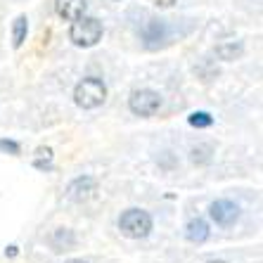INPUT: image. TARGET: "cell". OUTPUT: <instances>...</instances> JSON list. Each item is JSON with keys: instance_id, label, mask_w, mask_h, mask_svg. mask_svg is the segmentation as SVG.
Here are the masks:
<instances>
[{"instance_id": "obj_18", "label": "cell", "mask_w": 263, "mask_h": 263, "mask_svg": "<svg viewBox=\"0 0 263 263\" xmlns=\"http://www.w3.org/2000/svg\"><path fill=\"white\" fill-rule=\"evenodd\" d=\"M69 263H86V261H79V258H73V261H69Z\"/></svg>"}, {"instance_id": "obj_9", "label": "cell", "mask_w": 263, "mask_h": 263, "mask_svg": "<svg viewBox=\"0 0 263 263\" xmlns=\"http://www.w3.org/2000/svg\"><path fill=\"white\" fill-rule=\"evenodd\" d=\"M50 245L55 247V251H69L73 245H76V237H73L71 230H67V228H60V230H55V233H52V237H50Z\"/></svg>"}, {"instance_id": "obj_6", "label": "cell", "mask_w": 263, "mask_h": 263, "mask_svg": "<svg viewBox=\"0 0 263 263\" xmlns=\"http://www.w3.org/2000/svg\"><path fill=\"white\" fill-rule=\"evenodd\" d=\"M211 218L218 223V226L228 228V226H233L235 220H237L239 216V206L235 202H230V199H218V202L211 204Z\"/></svg>"}, {"instance_id": "obj_7", "label": "cell", "mask_w": 263, "mask_h": 263, "mask_svg": "<svg viewBox=\"0 0 263 263\" xmlns=\"http://www.w3.org/2000/svg\"><path fill=\"white\" fill-rule=\"evenodd\" d=\"M55 10L64 22H76L86 14V0H57Z\"/></svg>"}, {"instance_id": "obj_10", "label": "cell", "mask_w": 263, "mask_h": 263, "mask_svg": "<svg viewBox=\"0 0 263 263\" xmlns=\"http://www.w3.org/2000/svg\"><path fill=\"white\" fill-rule=\"evenodd\" d=\"M26 31H29V22H26L24 14H19L12 24V45L14 48H22L26 41Z\"/></svg>"}, {"instance_id": "obj_19", "label": "cell", "mask_w": 263, "mask_h": 263, "mask_svg": "<svg viewBox=\"0 0 263 263\" xmlns=\"http://www.w3.org/2000/svg\"><path fill=\"white\" fill-rule=\"evenodd\" d=\"M209 263H226V261H209Z\"/></svg>"}, {"instance_id": "obj_3", "label": "cell", "mask_w": 263, "mask_h": 263, "mask_svg": "<svg viewBox=\"0 0 263 263\" xmlns=\"http://www.w3.org/2000/svg\"><path fill=\"white\" fill-rule=\"evenodd\" d=\"M107 98V86L100 79H83L73 90V102L83 109H95Z\"/></svg>"}, {"instance_id": "obj_13", "label": "cell", "mask_w": 263, "mask_h": 263, "mask_svg": "<svg viewBox=\"0 0 263 263\" xmlns=\"http://www.w3.org/2000/svg\"><path fill=\"white\" fill-rule=\"evenodd\" d=\"M190 126H195V128H209L211 123H214V117L211 114H206V111H195V114H190Z\"/></svg>"}, {"instance_id": "obj_4", "label": "cell", "mask_w": 263, "mask_h": 263, "mask_svg": "<svg viewBox=\"0 0 263 263\" xmlns=\"http://www.w3.org/2000/svg\"><path fill=\"white\" fill-rule=\"evenodd\" d=\"M128 107L133 114H138V117H152V114H157L161 107V95L149 90V88L133 90L128 98Z\"/></svg>"}, {"instance_id": "obj_2", "label": "cell", "mask_w": 263, "mask_h": 263, "mask_svg": "<svg viewBox=\"0 0 263 263\" xmlns=\"http://www.w3.org/2000/svg\"><path fill=\"white\" fill-rule=\"evenodd\" d=\"M119 230L130 239H142L152 230V216L142 209H128L119 218Z\"/></svg>"}, {"instance_id": "obj_11", "label": "cell", "mask_w": 263, "mask_h": 263, "mask_svg": "<svg viewBox=\"0 0 263 263\" xmlns=\"http://www.w3.org/2000/svg\"><path fill=\"white\" fill-rule=\"evenodd\" d=\"M216 55H218L220 60H226V62L237 60V57L242 55V45L235 43V41H230V43H220L218 48H216Z\"/></svg>"}, {"instance_id": "obj_14", "label": "cell", "mask_w": 263, "mask_h": 263, "mask_svg": "<svg viewBox=\"0 0 263 263\" xmlns=\"http://www.w3.org/2000/svg\"><path fill=\"white\" fill-rule=\"evenodd\" d=\"M192 161L195 164H209L211 161V147L209 145H199L192 149Z\"/></svg>"}, {"instance_id": "obj_15", "label": "cell", "mask_w": 263, "mask_h": 263, "mask_svg": "<svg viewBox=\"0 0 263 263\" xmlns=\"http://www.w3.org/2000/svg\"><path fill=\"white\" fill-rule=\"evenodd\" d=\"M0 149H5V152H12V154H19V145L12 140H0Z\"/></svg>"}, {"instance_id": "obj_8", "label": "cell", "mask_w": 263, "mask_h": 263, "mask_svg": "<svg viewBox=\"0 0 263 263\" xmlns=\"http://www.w3.org/2000/svg\"><path fill=\"white\" fill-rule=\"evenodd\" d=\"M185 237L190 239V242H195V245H202V242H206L209 239V226L204 223L202 218L190 220L187 228H185Z\"/></svg>"}, {"instance_id": "obj_16", "label": "cell", "mask_w": 263, "mask_h": 263, "mask_svg": "<svg viewBox=\"0 0 263 263\" xmlns=\"http://www.w3.org/2000/svg\"><path fill=\"white\" fill-rule=\"evenodd\" d=\"M152 3H154L157 7H171L176 0H152Z\"/></svg>"}, {"instance_id": "obj_12", "label": "cell", "mask_w": 263, "mask_h": 263, "mask_svg": "<svg viewBox=\"0 0 263 263\" xmlns=\"http://www.w3.org/2000/svg\"><path fill=\"white\" fill-rule=\"evenodd\" d=\"M164 33H166V26L161 24V22H157V19H152L142 36H145L147 43H152V41H161V38H164Z\"/></svg>"}, {"instance_id": "obj_17", "label": "cell", "mask_w": 263, "mask_h": 263, "mask_svg": "<svg viewBox=\"0 0 263 263\" xmlns=\"http://www.w3.org/2000/svg\"><path fill=\"white\" fill-rule=\"evenodd\" d=\"M7 256H17V247H10V249H7Z\"/></svg>"}, {"instance_id": "obj_1", "label": "cell", "mask_w": 263, "mask_h": 263, "mask_svg": "<svg viewBox=\"0 0 263 263\" xmlns=\"http://www.w3.org/2000/svg\"><path fill=\"white\" fill-rule=\"evenodd\" d=\"M69 38H71V43L79 45V48H92V45H98V41L102 38V22L83 14V17H79L71 24Z\"/></svg>"}, {"instance_id": "obj_5", "label": "cell", "mask_w": 263, "mask_h": 263, "mask_svg": "<svg viewBox=\"0 0 263 263\" xmlns=\"http://www.w3.org/2000/svg\"><path fill=\"white\" fill-rule=\"evenodd\" d=\"M95 192H98V183L92 180V178L83 176V178H76V180H71L67 187V197L71 199V202H88V199H92L95 197Z\"/></svg>"}]
</instances>
